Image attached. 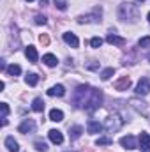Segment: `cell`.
<instances>
[{"label": "cell", "instance_id": "1", "mask_svg": "<svg viewBox=\"0 0 150 152\" xmlns=\"http://www.w3.org/2000/svg\"><path fill=\"white\" fill-rule=\"evenodd\" d=\"M73 103L76 108H85L87 112H94L103 104V92L90 85H79L73 94Z\"/></svg>", "mask_w": 150, "mask_h": 152}, {"label": "cell", "instance_id": "2", "mask_svg": "<svg viewBox=\"0 0 150 152\" xmlns=\"http://www.w3.org/2000/svg\"><path fill=\"white\" fill-rule=\"evenodd\" d=\"M140 16V9L138 5L131 4V2H124L118 5V18L124 21H134Z\"/></svg>", "mask_w": 150, "mask_h": 152}, {"label": "cell", "instance_id": "3", "mask_svg": "<svg viewBox=\"0 0 150 152\" xmlns=\"http://www.w3.org/2000/svg\"><path fill=\"white\" fill-rule=\"evenodd\" d=\"M122 126H124V118L117 113L110 115V117L106 118V122H104V129H106L108 133H117V131H120Z\"/></svg>", "mask_w": 150, "mask_h": 152}, {"label": "cell", "instance_id": "4", "mask_svg": "<svg viewBox=\"0 0 150 152\" xmlns=\"http://www.w3.org/2000/svg\"><path fill=\"white\" fill-rule=\"evenodd\" d=\"M18 131H20V133H23V134H30V133H36V122H34L32 118H25V120L20 124Z\"/></svg>", "mask_w": 150, "mask_h": 152}, {"label": "cell", "instance_id": "5", "mask_svg": "<svg viewBox=\"0 0 150 152\" xmlns=\"http://www.w3.org/2000/svg\"><path fill=\"white\" fill-rule=\"evenodd\" d=\"M120 145H122L124 149H127V151H134V149L138 147V142H136V138H134L133 134H127V136H124V138L120 140Z\"/></svg>", "mask_w": 150, "mask_h": 152}, {"label": "cell", "instance_id": "6", "mask_svg": "<svg viewBox=\"0 0 150 152\" xmlns=\"http://www.w3.org/2000/svg\"><path fill=\"white\" fill-rule=\"evenodd\" d=\"M129 104H131L138 113L149 115V113H147V103H145V101H141V99H138V97H133V99L129 101Z\"/></svg>", "mask_w": 150, "mask_h": 152}, {"label": "cell", "instance_id": "7", "mask_svg": "<svg viewBox=\"0 0 150 152\" xmlns=\"http://www.w3.org/2000/svg\"><path fill=\"white\" fill-rule=\"evenodd\" d=\"M88 21H101V9H95L92 14L78 16V23H88Z\"/></svg>", "mask_w": 150, "mask_h": 152}, {"label": "cell", "instance_id": "8", "mask_svg": "<svg viewBox=\"0 0 150 152\" xmlns=\"http://www.w3.org/2000/svg\"><path fill=\"white\" fill-rule=\"evenodd\" d=\"M150 92V83L147 78H141L140 81H138V85H136V94L138 96H147Z\"/></svg>", "mask_w": 150, "mask_h": 152}, {"label": "cell", "instance_id": "9", "mask_svg": "<svg viewBox=\"0 0 150 152\" xmlns=\"http://www.w3.org/2000/svg\"><path fill=\"white\" fill-rule=\"evenodd\" d=\"M103 129H104V126H103L101 122L94 120V118H90V120L87 122V131H88L90 134H97V133H101Z\"/></svg>", "mask_w": 150, "mask_h": 152}, {"label": "cell", "instance_id": "10", "mask_svg": "<svg viewBox=\"0 0 150 152\" xmlns=\"http://www.w3.org/2000/svg\"><path fill=\"white\" fill-rule=\"evenodd\" d=\"M129 87H131V78H129V76H122V78H118V80L115 81V88L120 90V92L127 90Z\"/></svg>", "mask_w": 150, "mask_h": 152}, {"label": "cell", "instance_id": "11", "mask_svg": "<svg viewBox=\"0 0 150 152\" xmlns=\"http://www.w3.org/2000/svg\"><path fill=\"white\" fill-rule=\"evenodd\" d=\"M138 147L143 152H150V134L149 133L143 131V133L140 134V145H138Z\"/></svg>", "mask_w": 150, "mask_h": 152}, {"label": "cell", "instance_id": "12", "mask_svg": "<svg viewBox=\"0 0 150 152\" xmlns=\"http://www.w3.org/2000/svg\"><path fill=\"white\" fill-rule=\"evenodd\" d=\"M48 136H50V140H51L53 143H57V145H60V143L64 142V134H62L58 129H51V131L48 133Z\"/></svg>", "mask_w": 150, "mask_h": 152}, {"label": "cell", "instance_id": "13", "mask_svg": "<svg viewBox=\"0 0 150 152\" xmlns=\"http://www.w3.org/2000/svg\"><path fill=\"white\" fill-rule=\"evenodd\" d=\"M66 94V88H64V85H53L50 90H48V96H51V97H62Z\"/></svg>", "mask_w": 150, "mask_h": 152}, {"label": "cell", "instance_id": "14", "mask_svg": "<svg viewBox=\"0 0 150 152\" xmlns=\"http://www.w3.org/2000/svg\"><path fill=\"white\" fill-rule=\"evenodd\" d=\"M25 55H27V58L32 62V64H36L39 60V55H37V50L34 48V46H27V50H25Z\"/></svg>", "mask_w": 150, "mask_h": 152}, {"label": "cell", "instance_id": "15", "mask_svg": "<svg viewBox=\"0 0 150 152\" xmlns=\"http://www.w3.org/2000/svg\"><path fill=\"white\" fill-rule=\"evenodd\" d=\"M64 41H66L71 48H78V44H79L78 37H76L73 32H66V34H64Z\"/></svg>", "mask_w": 150, "mask_h": 152}, {"label": "cell", "instance_id": "16", "mask_svg": "<svg viewBox=\"0 0 150 152\" xmlns=\"http://www.w3.org/2000/svg\"><path fill=\"white\" fill-rule=\"evenodd\" d=\"M106 41L110 42V44H115V46H124L125 44V39L124 37H118L117 34H108V37H106Z\"/></svg>", "mask_w": 150, "mask_h": 152}, {"label": "cell", "instance_id": "17", "mask_svg": "<svg viewBox=\"0 0 150 152\" xmlns=\"http://www.w3.org/2000/svg\"><path fill=\"white\" fill-rule=\"evenodd\" d=\"M5 147H7L9 152H18L20 151V145H18V142H16L12 136H7V138H5Z\"/></svg>", "mask_w": 150, "mask_h": 152}, {"label": "cell", "instance_id": "18", "mask_svg": "<svg viewBox=\"0 0 150 152\" xmlns=\"http://www.w3.org/2000/svg\"><path fill=\"white\" fill-rule=\"evenodd\" d=\"M42 62L48 66V67H55L57 64H58V60H57V57L55 55H51V53H46L44 57H42Z\"/></svg>", "mask_w": 150, "mask_h": 152}, {"label": "cell", "instance_id": "19", "mask_svg": "<svg viewBox=\"0 0 150 152\" xmlns=\"http://www.w3.org/2000/svg\"><path fill=\"white\" fill-rule=\"evenodd\" d=\"M50 120H53V122H60V120H64V112L53 108V110L50 112Z\"/></svg>", "mask_w": 150, "mask_h": 152}, {"label": "cell", "instance_id": "20", "mask_svg": "<svg viewBox=\"0 0 150 152\" xmlns=\"http://www.w3.org/2000/svg\"><path fill=\"white\" fill-rule=\"evenodd\" d=\"M81 133H83V127H81V126H73V127L69 129V136H71V140L79 138V136H81Z\"/></svg>", "mask_w": 150, "mask_h": 152}, {"label": "cell", "instance_id": "21", "mask_svg": "<svg viewBox=\"0 0 150 152\" xmlns=\"http://www.w3.org/2000/svg\"><path fill=\"white\" fill-rule=\"evenodd\" d=\"M32 110H34V112H37V113H41V112L44 110V101H42V99H39V97H36V99H34V103H32Z\"/></svg>", "mask_w": 150, "mask_h": 152}, {"label": "cell", "instance_id": "22", "mask_svg": "<svg viewBox=\"0 0 150 152\" xmlns=\"http://www.w3.org/2000/svg\"><path fill=\"white\" fill-rule=\"evenodd\" d=\"M25 81H27V85H30V87H34V85H37V81H39V76L36 75V73H30V75H27V78H25Z\"/></svg>", "mask_w": 150, "mask_h": 152}, {"label": "cell", "instance_id": "23", "mask_svg": "<svg viewBox=\"0 0 150 152\" xmlns=\"http://www.w3.org/2000/svg\"><path fill=\"white\" fill-rule=\"evenodd\" d=\"M7 73L11 76H18L21 73V67H20L18 64H11V66H7Z\"/></svg>", "mask_w": 150, "mask_h": 152}, {"label": "cell", "instance_id": "24", "mask_svg": "<svg viewBox=\"0 0 150 152\" xmlns=\"http://www.w3.org/2000/svg\"><path fill=\"white\" fill-rule=\"evenodd\" d=\"M115 75V69L113 67H108V69H104L103 73H101V80H104V81H108L111 76Z\"/></svg>", "mask_w": 150, "mask_h": 152}, {"label": "cell", "instance_id": "25", "mask_svg": "<svg viewBox=\"0 0 150 152\" xmlns=\"http://www.w3.org/2000/svg\"><path fill=\"white\" fill-rule=\"evenodd\" d=\"M34 147H36V151H39V152H46L48 151V145H46L44 142H41V140L34 143Z\"/></svg>", "mask_w": 150, "mask_h": 152}, {"label": "cell", "instance_id": "26", "mask_svg": "<svg viewBox=\"0 0 150 152\" xmlns=\"http://www.w3.org/2000/svg\"><path fill=\"white\" fill-rule=\"evenodd\" d=\"M55 5H57V9H60V11H66V9H67V0H55Z\"/></svg>", "mask_w": 150, "mask_h": 152}, {"label": "cell", "instance_id": "27", "mask_svg": "<svg viewBox=\"0 0 150 152\" xmlns=\"http://www.w3.org/2000/svg\"><path fill=\"white\" fill-rule=\"evenodd\" d=\"M101 44H103V39L101 37H94L90 41V46H92V48H101Z\"/></svg>", "mask_w": 150, "mask_h": 152}, {"label": "cell", "instance_id": "28", "mask_svg": "<svg viewBox=\"0 0 150 152\" xmlns=\"http://www.w3.org/2000/svg\"><path fill=\"white\" fill-rule=\"evenodd\" d=\"M39 41H41L42 46H48V44H50V36H48V34H41V36H39Z\"/></svg>", "mask_w": 150, "mask_h": 152}, {"label": "cell", "instance_id": "29", "mask_svg": "<svg viewBox=\"0 0 150 152\" xmlns=\"http://www.w3.org/2000/svg\"><path fill=\"white\" fill-rule=\"evenodd\" d=\"M111 143H113L111 138H99V140H97V145H99V147H101V145H111Z\"/></svg>", "mask_w": 150, "mask_h": 152}, {"label": "cell", "instance_id": "30", "mask_svg": "<svg viewBox=\"0 0 150 152\" xmlns=\"http://www.w3.org/2000/svg\"><path fill=\"white\" fill-rule=\"evenodd\" d=\"M140 48H147V46H150V36H147V37H143V39H140Z\"/></svg>", "mask_w": 150, "mask_h": 152}, {"label": "cell", "instance_id": "31", "mask_svg": "<svg viewBox=\"0 0 150 152\" xmlns=\"http://www.w3.org/2000/svg\"><path fill=\"white\" fill-rule=\"evenodd\" d=\"M7 113H9V106H7V103H2V120L7 117Z\"/></svg>", "mask_w": 150, "mask_h": 152}, {"label": "cell", "instance_id": "32", "mask_svg": "<svg viewBox=\"0 0 150 152\" xmlns=\"http://www.w3.org/2000/svg\"><path fill=\"white\" fill-rule=\"evenodd\" d=\"M36 23H37V25H44V23H46V16L37 14V16H36Z\"/></svg>", "mask_w": 150, "mask_h": 152}, {"label": "cell", "instance_id": "33", "mask_svg": "<svg viewBox=\"0 0 150 152\" xmlns=\"http://www.w3.org/2000/svg\"><path fill=\"white\" fill-rule=\"evenodd\" d=\"M87 69H99V62H95V60H92L90 64H87Z\"/></svg>", "mask_w": 150, "mask_h": 152}, {"label": "cell", "instance_id": "34", "mask_svg": "<svg viewBox=\"0 0 150 152\" xmlns=\"http://www.w3.org/2000/svg\"><path fill=\"white\" fill-rule=\"evenodd\" d=\"M0 69H2V71H4V69H7V67H5V60H2V62H0Z\"/></svg>", "mask_w": 150, "mask_h": 152}, {"label": "cell", "instance_id": "35", "mask_svg": "<svg viewBox=\"0 0 150 152\" xmlns=\"http://www.w3.org/2000/svg\"><path fill=\"white\" fill-rule=\"evenodd\" d=\"M149 23H150V12H149Z\"/></svg>", "mask_w": 150, "mask_h": 152}, {"label": "cell", "instance_id": "36", "mask_svg": "<svg viewBox=\"0 0 150 152\" xmlns=\"http://www.w3.org/2000/svg\"><path fill=\"white\" fill-rule=\"evenodd\" d=\"M138 2H145V0H138Z\"/></svg>", "mask_w": 150, "mask_h": 152}, {"label": "cell", "instance_id": "37", "mask_svg": "<svg viewBox=\"0 0 150 152\" xmlns=\"http://www.w3.org/2000/svg\"><path fill=\"white\" fill-rule=\"evenodd\" d=\"M27 2H34V0H27Z\"/></svg>", "mask_w": 150, "mask_h": 152}, {"label": "cell", "instance_id": "38", "mask_svg": "<svg viewBox=\"0 0 150 152\" xmlns=\"http://www.w3.org/2000/svg\"><path fill=\"white\" fill-rule=\"evenodd\" d=\"M149 62H150V55H149Z\"/></svg>", "mask_w": 150, "mask_h": 152}]
</instances>
